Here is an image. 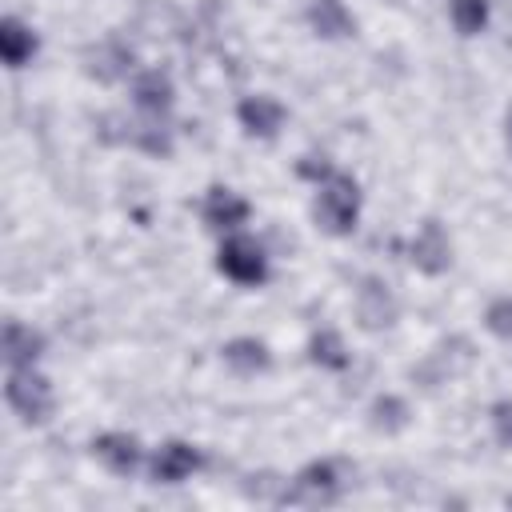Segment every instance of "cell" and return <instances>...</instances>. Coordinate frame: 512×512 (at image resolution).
Here are the masks:
<instances>
[{
	"instance_id": "obj_14",
	"label": "cell",
	"mask_w": 512,
	"mask_h": 512,
	"mask_svg": "<svg viewBox=\"0 0 512 512\" xmlns=\"http://www.w3.org/2000/svg\"><path fill=\"white\" fill-rule=\"evenodd\" d=\"M132 96H136V104L144 112H164L172 104V80L164 72H156V68L152 72H140L132 80Z\"/></svg>"
},
{
	"instance_id": "obj_18",
	"label": "cell",
	"mask_w": 512,
	"mask_h": 512,
	"mask_svg": "<svg viewBox=\"0 0 512 512\" xmlns=\"http://www.w3.org/2000/svg\"><path fill=\"white\" fill-rule=\"evenodd\" d=\"M372 416H376V428L396 432V428H404V424H408V404H404V400H396V396H380V400L372 404Z\"/></svg>"
},
{
	"instance_id": "obj_7",
	"label": "cell",
	"mask_w": 512,
	"mask_h": 512,
	"mask_svg": "<svg viewBox=\"0 0 512 512\" xmlns=\"http://www.w3.org/2000/svg\"><path fill=\"white\" fill-rule=\"evenodd\" d=\"M356 316H360V324L372 328V332H376V328H388V324L396 320V300L388 296L384 284L364 280L360 292H356Z\"/></svg>"
},
{
	"instance_id": "obj_8",
	"label": "cell",
	"mask_w": 512,
	"mask_h": 512,
	"mask_svg": "<svg viewBox=\"0 0 512 512\" xmlns=\"http://www.w3.org/2000/svg\"><path fill=\"white\" fill-rule=\"evenodd\" d=\"M92 452H96V460H100L104 468H112L116 476H128V472H136V464H140V444H136L128 432H104V436L92 444Z\"/></svg>"
},
{
	"instance_id": "obj_15",
	"label": "cell",
	"mask_w": 512,
	"mask_h": 512,
	"mask_svg": "<svg viewBox=\"0 0 512 512\" xmlns=\"http://www.w3.org/2000/svg\"><path fill=\"white\" fill-rule=\"evenodd\" d=\"M224 360H228V368L252 376V372H264L268 368V348L260 340H232L224 348Z\"/></svg>"
},
{
	"instance_id": "obj_9",
	"label": "cell",
	"mask_w": 512,
	"mask_h": 512,
	"mask_svg": "<svg viewBox=\"0 0 512 512\" xmlns=\"http://www.w3.org/2000/svg\"><path fill=\"white\" fill-rule=\"evenodd\" d=\"M196 468H200V452H196L192 444L172 440V444H164V448L156 452V460H152V480H160V484H176V480L192 476Z\"/></svg>"
},
{
	"instance_id": "obj_2",
	"label": "cell",
	"mask_w": 512,
	"mask_h": 512,
	"mask_svg": "<svg viewBox=\"0 0 512 512\" xmlns=\"http://www.w3.org/2000/svg\"><path fill=\"white\" fill-rule=\"evenodd\" d=\"M4 396H8V404H12L24 420H32V424L48 420V412H52V384H48L40 372H32V364L8 372Z\"/></svg>"
},
{
	"instance_id": "obj_21",
	"label": "cell",
	"mask_w": 512,
	"mask_h": 512,
	"mask_svg": "<svg viewBox=\"0 0 512 512\" xmlns=\"http://www.w3.org/2000/svg\"><path fill=\"white\" fill-rule=\"evenodd\" d=\"M508 140H512V112H508Z\"/></svg>"
},
{
	"instance_id": "obj_13",
	"label": "cell",
	"mask_w": 512,
	"mask_h": 512,
	"mask_svg": "<svg viewBox=\"0 0 512 512\" xmlns=\"http://www.w3.org/2000/svg\"><path fill=\"white\" fill-rule=\"evenodd\" d=\"M0 48H4V64H8V68H20V64L32 60L36 36H32V28H24L16 16H8V20L0 24Z\"/></svg>"
},
{
	"instance_id": "obj_19",
	"label": "cell",
	"mask_w": 512,
	"mask_h": 512,
	"mask_svg": "<svg viewBox=\"0 0 512 512\" xmlns=\"http://www.w3.org/2000/svg\"><path fill=\"white\" fill-rule=\"evenodd\" d=\"M488 328H492V336L512 344V296H504V300H496L488 308Z\"/></svg>"
},
{
	"instance_id": "obj_12",
	"label": "cell",
	"mask_w": 512,
	"mask_h": 512,
	"mask_svg": "<svg viewBox=\"0 0 512 512\" xmlns=\"http://www.w3.org/2000/svg\"><path fill=\"white\" fill-rule=\"evenodd\" d=\"M204 220L212 228H236V224L248 220V204L228 188H212L208 200H204Z\"/></svg>"
},
{
	"instance_id": "obj_11",
	"label": "cell",
	"mask_w": 512,
	"mask_h": 512,
	"mask_svg": "<svg viewBox=\"0 0 512 512\" xmlns=\"http://www.w3.org/2000/svg\"><path fill=\"white\" fill-rule=\"evenodd\" d=\"M40 352H44V336L40 332H32L20 320H8L4 324V356H8L12 368H28Z\"/></svg>"
},
{
	"instance_id": "obj_5",
	"label": "cell",
	"mask_w": 512,
	"mask_h": 512,
	"mask_svg": "<svg viewBox=\"0 0 512 512\" xmlns=\"http://www.w3.org/2000/svg\"><path fill=\"white\" fill-rule=\"evenodd\" d=\"M412 264L428 276H440L448 264H452V248H448V236L436 220H424V228L416 232L412 240Z\"/></svg>"
},
{
	"instance_id": "obj_10",
	"label": "cell",
	"mask_w": 512,
	"mask_h": 512,
	"mask_svg": "<svg viewBox=\"0 0 512 512\" xmlns=\"http://www.w3.org/2000/svg\"><path fill=\"white\" fill-rule=\"evenodd\" d=\"M308 24H312L316 36H324V40H340V36H352V32H356L352 12L344 8V0H312V4H308Z\"/></svg>"
},
{
	"instance_id": "obj_6",
	"label": "cell",
	"mask_w": 512,
	"mask_h": 512,
	"mask_svg": "<svg viewBox=\"0 0 512 512\" xmlns=\"http://www.w3.org/2000/svg\"><path fill=\"white\" fill-rule=\"evenodd\" d=\"M236 116H240V124L252 136H264V140H272L280 132V124H284V108L272 96H244L240 108H236Z\"/></svg>"
},
{
	"instance_id": "obj_20",
	"label": "cell",
	"mask_w": 512,
	"mask_h": 512,
	"mask_svg": "<svg viewBox=\"0 0 512 512\" xmlns=\"http://www.w3.org/2000/svg\"><path fill=\"white\" fill-rule=\"evenodd\" d=\"M492 428H496V440L504 448H512V400L492 404Z\"/></svg>"
},
{
	"instance_id": "obj_3",
	"label": "cell",
	"mask_w": 512,
	"mask_h": 512,
	"mask_svg": "<svg viewBox=\"0 0 512 512\" xmlns=\"http://www.w3.org/2000/svg\"><path fill=\"white\" fill-rule=\"evenodd\" d=\"M216 264H220V272L232 276L236 284H260V280H264V252H260V244L248 240V236L224 240Z\"/></svg>"
},
{
	"instance_id": "obj_17",
	"label": "cell",
	"mask_w": 512,
	"mask_h": 512,
	"mask_svg": "<svg viewBox=\"0 0 512 512\" xmlns=\"http://www.w3.org/2000/svg\"><path fill=\"white\" fill-rule=\"evenodd\" d=\"M312 360L324 364V368H344L348 356H344L340 336H336V332H316V336H312Z\"/></svg>"
},
{
	"instance_id": "obj_16",
	"label": "cell",
	"mask_w": 512,
	"mask_h": 512,
	"mask_svg": "<svg viewBox=\"0 0 512 512\" xmlns=\"http://www.w3.org/2000/svg\"><path fill=\"white\" fill-rule=\"evenodd\" d=\"M448 16H452L460 36H476L484 28V20H488V0H452Z\"/></svg>"
},
{
	"instance_id": "obj_4",
	"label": "cell",
	"mask_w": 512,
	"mask_h": 512,
	"mask_svg": "<svg viewBox=\"0 0 512 512\" xmlns=\"http://www.w3.org/2000/svg\"><path fill=\"white\" fill-rule=\"evenodd\" d=\"M336 488H340L336 468H332L328 460H316V464H308V468L284 488L280 500H288V504H328V500L336 496Z\"/></svg>"
},
{
	"instance_id": "obj_1",
	"label": "cell",
	"mask_w": 512,
	"mask_h": 512,
	"mask_svg": "<svg viewBox=\"0 0 512 512\" xmlns=\"http://www.w3.org/2000/svg\"><path fill=\"white\" fill-rule=\"evenodd\" d=\"M316 220H320V228H328L332 236H344V232H352L356 228V212H360V192H356V184L348 180V176H328L324 180V188H320V196H316Z\"/></svg>"
}]
</instances>
